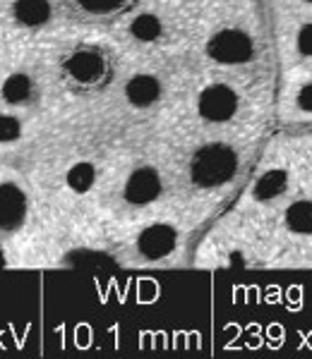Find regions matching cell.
Instances as JSON below:
<instances>
[{
	"label": "cell",
	"instance_id": "6da1fadb",
	"mask_svg": "<svg viewBox=\"0 0 312 359\" xmlns=\"http://www.w3.org/2000/svg\"><path fill=\"white\" fill-rule=\"evenodd\" d=\"M238 151L230 144H204L190 158V182L200 189H216L233 180L238 172Z\"/></svg>",
	"mask_w": 312,
	"mask_h": 359
},
{
	"label": "cell",
	"instance_id": "7a4b0ae2",
	"mask_svg": "<svg viewBox=\"0 0 312 359\" xmlns=\"http://www.w3.org/2000/svg\"><path fill=\"white\" fill-rule=\"evenodd\" d=\"M207 55L219 65H242L255 55V41L240 27H223L207 41Z\"/></svg>",
	"mask_w": 312,
	"mask_h": 359
},
{
	"label": "cell",
	"instance_id": "3957f363",
	"mask_svg": "<svg viewBox=\"0 0 312 359\" xmlns=\"http://www.w3.org/2000/svg\"><path fill=\"white\" fill-rule=\"evenodd\" d=\"M240 111V96L230 84L214 82L200 91L197 96V113L202 120L214 125H221L233 120Z\"/></svg>",
	"mask_w": 312,
	"mask_h": 359
},
{
	"label": "cell",
	"instance_id": "277c9868",
	"mask_svg": "<svg viewBox=\"0 0 312 359\" xmlns=\"http://www.w3.org/2000/svg\"><path fill=\"white\" fill-rule=\"evenodd\" d=\"M29 194L15 180H0V233H17L27 223Z\"/></svg>",
	"mask_w": 312,
	"mask_h": 359
},
{
	"label": "cell",
	"instance_id": "5b68a950",
	"mask_svg": "<svg viewBox=\"0 0 312 359\" xmlns=\"http://www.w3.org/2000/svg\"><path fill=\"white\" fill-rule=\"evenodd\" d=\"M161 192H164V177H161V172L154 165H140L125 180L123 199L125 204L142 208L154 204L161 196Z\"/></svg>",
	"mask_w": 312,
	"mask_h": 359
},
{
	"label": "cell",
	"instance_id": "8992f818",
	"mask_svg": "<svg viewBox=\"0 0 312 359\" xmlns=\"http://www.w3.org/2000/svg\"><path fill=\"white\" fill-rule=\"evenodd\" d=\"M65 77L77 86H94L106 77V57L96 48H79L65 57L63 62Z\"/></svg>",
	"mask_w": 312,
	"mask_h": 359
},
{
	"label": "cell",
	"instance_id": "52a82bcc",
	"mask_svg": "<svg viewBox=\"0 0 312 359\" xmlns=\"http://www.w3.org/2000/svg\"><path fill=\"white\" fill-rule=\"evenodd\" d=\"M37 94L39 84L34 79V74L27 72V69H8L0 77V103H3V108H10V111L27 108L34 103Z\"/></svg>",
	"mask_w": 312,
	"mask_h": 359
},
{
	"label": "cell",
	"instance_id": "ba28073f",
	"mask_svg": "<svg viewBox=\"0 0 312 359\" xmlns=\"http://www.w3.org/2000/svg\"><path fill=\"white\" fill-rule=\"evenodd\" d=\"M137 254L149 262H159L169 254L176 252L178 247V230L171 223H152L137 235Z\"/></svg>",
	"mask_w": 312,
	"mask_h": 359
},
{
	"label": "cell",
	"instance_id": "9c48e42d",
	"mask_svg": "<svg viewBox=\"0 0 312 359\" xmlns=\"http://www.w3.org/2000/svg\"><path fill=\"white\" fill-rule=\"evenodd\" d=\"M8 15L17 29L39 32V29L48 27L53 22L56 8L53 0H10Z\"/></svg>",
	"mask_w": 312,
	"mask_h": 359
},
{
	"label": "cell",
	"instance_id": "30bf717a",
	"mask_svg": "<svg viewBox=\"0 0 312 359\" xmlns=\"http://www.w3.org/2000/svg\"><path fill=\"white\" fill-rule=\"evenodd\" d=\"M125 101L130 103L137 111H147V108H154L156 103L164 96V84L156 74L149 72H140L135 77H130L125 82Z\"/></svg>",
	"mask_w": 312,
	"mask_h": 359
},
{
	"label": "cell",
	"instance_id": "8fae6325",
	"mask_svg": "<svg viewBox=\"0 0 312 359\" xmlns=\"http://www.w3.org/2000/svg\"><path fill=\"white\" fill-rule=\"evenodd\" d=\"M128 34L137 43H159L166 36V20L159 13H154V10H142V13H137L130 20Z\"/></svg>",
	"mask_w": 312,
	"mask_h": 359
},
{
	"label": "cell",
	"instance_id": "7c38bea8",
	"mask_svg": "<svg viewBox=\"0 0 312 359\" xmlns=\"http://www.w3.org/2000/svg\"><path fill=\"white\" fill-rule=\"evenodd\" d=\"M96 165L91 161H74L65 172V184L72 194H86L96 184Z\"/></svg>",
	"mask_w": 312,
	"mask_h": 359
},
{
	"label": "cell",
	"instance_id": "4fadbf2b",
	"mask_svg": "<svg viewBox=\"0 0 312 359\" xmlns=\"http://www.w3.org/2000/svg\"><path fill=\"white\" fill-rule=\"evenodd\" d=\"M284 221L291 233H298V235L312 233V199L293 201V204L286 208Z\"/></svg>",
	"mask_w": 312,
	"mask_h": 359
},
{
	"label": "cell",
	"instance_id": "5bb4252c",
	"mask_svg": "<svg viewBox=\"0 0 312 359\" xmlns=\"http://www.w3.org/2000/svg\"><path fill=\"white\" fill-rule=\"evenodd\" d=\"M25 137V123L15 111L0 108V147H15Z\"/></svg>",
	"mask_w": 312,
	"mask_h": 359
},
{
	"label": "cell",
	"instance_id": "9a60e30c",
	"mask_svg": "<svg viewBox=\"0 0 312 359\" xmlns=\"http://www.w3.org/2000/svg\"><path fill=\"white\" fill-rule=\"evenodd\" d=\"M288 187V175L284 170H269L257 180L255 184V196L257 199H274V196L284 194Z\"/></svg>",
	"mask_w": 312,
	"mask_h": 359
},
{
	"label": "cell",
	"instance_id": "2e32d148",
	"mask_svg": "<svg viewBox=\"0 0 312 359\" xmlns=\"http://www.w3.org/2000/svg\"><path fill=\"white\" fill-rule=\"evenodd\" d=\"M298 50L305 57H312V22H310L308 27L300 29V34H298Z\"/></svg>",
	"mask_w": 312,
	"mask_h": 359
},
{
	"label": "cell",
	"instance_id": "e0dca14e",
	"mask_svg": "<svg viewBox=\"0 0 312 359\" xmlns=\"http://www.w3.org/2000/svg\"><path fill=\"white\" fill-rule=\"evenodd\" d=\"M298 108L303 113H312V82L310 84H305L303 89L298 91Z\"/></svg>",
	"mask_w": 312,
	"mask_h": 359
},
{
	"label": "cell",
	"instance_id": "ac0fdd59",
	"mask_svg": "<svg viewBox=\"0 0 312 359\" xmlns=\"http://www.w3.org/2000/svg\"><path fill=\"white\" fill-rule=\"evenodd\" d=\"M308 3H312V0H308Z\"/></svg>",
	"mask_w": 312,
	"mask_h": 359
}]
</instances>
